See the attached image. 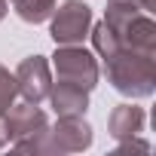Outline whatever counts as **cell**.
Listing matches in <instances>:
<instances>
[{"label": "cell", "mask_w": 156, "mask_h": 156, "mask_svg": "<svg viewBox=\"0 0 156 156\" xmlns=\"http://www.w3.org/2000/svg\"><path fill=\"white\" fill-rule=\"evenodd\" d=\"M86 28H89V6L80 0H67L52 22V37L55 43H76L83 40Z\"/></svg>", "instance_id": "obj_1"}, {"label": "cell", "mask_w": 156, "mask_h": 156, "mask_svg": "<svg viewBox=\"0 0 156 156\" xmlns=\"http://www.w3.org/2000/svg\"><path fill=\"white\" fill-rule=\"evenodd\" d=\"M55 67L64 83H73L80 89H89L95 83V61L83 49H61L55 55Z\"/></svg>", "instance_id": "obj_2"}, {"label": "cell", "mask_w": 156, "mask_h": 156, "mask_svg": "<svg viewBox=\"0 0 156 156\" xmlns=\"http://www.w3.org/2000/svg\"><path fill=\"white\" fill-rule=\"evenodd\" d=\"M16 80L22 83V92L31 98V101H40L46 92H49V70H46V61L40 55L28 58L22 67H19V76Z\"/></svg>", "instance_id": "obj_3"}, {"label": "cell", "mask_w": 156, "mask_h": 156, "mask_svg": "<svg viewBox=\"0 0 156 156\" xmlns=\"http://www.w3.org/2000/svg\"><path fill=\"white\" fill-rule=\"evenodd\" d=\"M55 107H58V113H67V116H73V113H80V110H86V92L80 89V86H73V83H61L58 89H55Z\"/></svg>", "instance_id": "obj_4"}, {"label": "cell", "mask_w": 156, "mask_h": 156, "mask_svg": "<svg viewBox=\"0 0 156 156\" xmlns=\"http://www.w3.org/2000/svg\"><path fill=\"white\" fill-rule=\"evenodd\" d=\"M16 3V12L25 19V22H43L49 12H52V3L55 0H12Z\"/></svg>", "instance_id": "obj_5"}, {"label": "cell", "mask_w": 156, "mask_h": 156, "mask_svg": "<svg viewBox=\"0 0 156 156\" xmlns=\"http://www.w3.org/2000/svg\"><path fill=\"white\" fill-rule=\"evenodd\" d=\"M12 95H16V80L0 67V110H6L12 104Z\"/></svg>", "instance_id": "obj_6"}, {"label": "cell", "mask_w": 156, "mask_h": 156, "mask_svg": "<svg viewBox=\"0 0 156 156\" xmlns=\"http://www.w3.org/2000/svg\"><path fill=\"white\" fill-rule=\"evenodd\" d=\"M3 12H6V0H0V19H3Z\"/></svg>", "instance_id": "obj_7"}]
</instances>
